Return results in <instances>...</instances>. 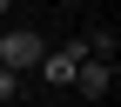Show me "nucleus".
I'll list each match as a JSON object with an SVG mask.
<instances>
[{"instance_id":"f257e3e1","label":"nucleus","mask_w":121,"mask_h":107,"mask_svg":"<svg viewBox=\"0 0 121 107\" xmlns=\"http://www.w3.org/2000/svg\"><path fill=\"white\" fill-rule=\"evenodd\" d=\"M40 54H47V40H40L34 27H0V67H7V74L40 67Z\"/></svg>"},{"instance_id":"f03ea898","label":"nucleus","mask_w":121,"mask_h":107,"mask_svg":"<svg viewBox=\"0 0 121 107\" xmlns=\"http://www.w3.org/2000/svg\"><path fill=\"white\" fill-rule=\"evenodd\" d=\"M114 87V60H81V67H74V94L81 100H101Z\"/></svg>"},{"instance_id":"7ed1b4c3","label":"nucleus","mask_w":121,"mask_h":107,"mask_svg":"<svg viewBox=\"0 0 121 107\" xmlns=\"http://www.w3.org/2000/svg\"><path fill=\"white\" fill-rule=\"evenodd\" d=\"M81 60H87V47H81V40H67L60 54H40V74H47L54 87H74V67H81Z\"/></svg>"},{"instance_id":"20e7f679","label":"nucleus","mask_w":121,"mask_h":107,"mask_svg":"<svg viewBox=\"0 0 121 107\" xmlns=\"http://www.w3.org/2000/svg\"><path fill=\"white\" fill-rule=\"evenodd\" d=\"M13 94H20V74H7V67H0V100H13Z\"/></svg>"},{"instance_id":"39448f33","label":"nucleus","mask_w":121,"mask_h":107,"mask_svg":"<svg viewBox=\"0 0 121 107\" xmlns=\"http://www.w3.org/2000/svg\"><path fill=\"white\" fill-rule=\"evenodd\" d=\"M0 13H7V0H0Z\"/></svg>"}]
</instances>
